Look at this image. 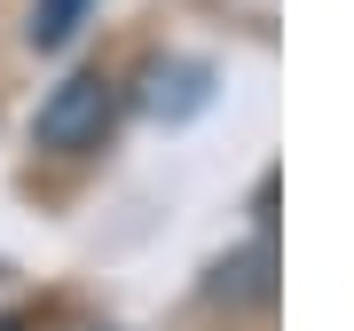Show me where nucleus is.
<instances>
[{
	"instance_id": "f257e3e1",
	"label": "nucleus",
	"mask_w": 354,
	"mask_h": 331,
	"mask_svg": "<svg viewBox=\"0 0 354 331\" xmlns=\"http://www.w3.org/2000/svg\"><path fill=\"white\" fill-rule=\"evenodd\" d=\"M111 118H118V87L102 71H71L64 87H48V102H39V118H32V142L39 150H95L102 134H111Z\"/></svg>"
},
{
	"instance_id": "f03ea898",
	"label": "nucleus",
	"mask_w": 354,
	"mask_h": 331,
	"mask_svg": "<svg viewBox=\"0 0 354 331\" xmlns=\"http://www.w3.org/2000/svg\"><path fill=\"white\" fill-rule=\"evenodd\" d=\"M79 16H87V0H39L32 8V48H64L79 32Z\"/></svg>"
},
{
	"instance_id": "7ed1b4c3",
	"label": "nucleus",
	"mask_w": 354,
	"mask_h": 331,
	"mask_svg": "<svg viewBox=\"0 0 354 331\" xmlns=\"http://www.w3.org/2000/svg\"><path fill=\"white\" fill-rule=\"evenodd\" d=\"M0 331H24V323H16V316H0Z\"/></svg>"
}]
</instances>
